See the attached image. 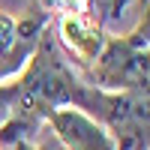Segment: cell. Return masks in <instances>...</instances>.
I'll use <instances>...</instances> for the list:
<instances>
[{"label":"cell","instance_id":"obj_10","mask_svg":"<svg viewBox=\"0 0 150 150\" xmlns=\"http://www.w3.org/2000/svg\"><path fill=\"white\" fill-rule=\"evenodd\" d=\"M129 3H132V0H111V3H108V12H105V21H117L123 12H126Z\"/></svg>","mask_w":150,"mask_h":150},{"label":"cell","instance_id":"obj_5","mask_svg":"<svg viewBox=\"0 0 150 150\" xmlns=\"http://www.w3.org/2000/svg\"><path fill=\"white\" fill-rule=\"evenodd\" d=\"M45 27H48L45 9H39L36 15L24 18V21H15L12 15L0 12V81L24 69V63L30 60Z\"/></svg>","mask_w":150,"mask_h":150},{"label":"cell","instance_id":"obj_2","mask_svg":"<svg viewBox=\"0 0 150 150\" xmlns=\"http://www.w3.org/2000/svg\"><path fill=\"white\" fill-rule=\"evenodd\" d=\"M150 21L147 12L138 21V27L126 36H114L105 39L102 51H99L90 63L84 66L87 84L99 87V90H147L150 81Z\"/></svg>","mask_w":150,"mask_h":150},{"label":"cell","instance_id":"obj_1","mask_svg":"<svg viewBox=\"0 0 150 150\" xmlns=\"http://www.w3.org/2000/svg\"><path fill=\"white\" fill-rule=\"evenodd\" d=\"M87 81L81 78L78 66L60 51L57 39L48 36V30L39 36L30 60L24 63V75L18 81V105L33 108L36 114H45L48 108H78L84 96Z\"/></svg>","mask_w":150,"mask_h":150},{"label":"cell","instance_id":"obj_7","mask_svg":"<svg viewBox=\"0 0 150 150\" xmlns=\"http://www.w3.org/2000/svg\"><path fill=\"white\" fill-rule=\"evenodd\" d=\"M90 6H93V0H42L45 12H63V15H69V12L90 15Z\"/></svg>","mask_w":150,"mask_h":150},{"label":"cell","instance_id":"obj_11","mask_svg":"<svg viewBox=\"0 0 150 150\" xmlns=\"http://www.w3.org/2000/svg\"><path fill=\"white\" fill-rule=\"evenodd\" d=\"M138 3H141V9H144V12H147V0H138Z\"/></svg>","mask_w":150,"mask_h":150},{"label":"cell","instance_id":"obj_6","mask_svg":"<svg viewBox=\"0 0 150 150\" xmlns=\"http://www.w3.org/2000/svg\"><path fill=\"white\" fill-rule=\"evenodd\" d=\"M57 36H60V42L66 45V51H69V57L75 60L78 69H84L99 51H102V45H105L102 24H93L90 15H78V12L60 15Z\"/></svg>","mask_w":150,"mask_h":150},{"label":"cell","instance_id":"obj_9","mask_svg":"<svg viewBox=\"0 0 150 150\" xmlns=\"http://www.w3.org/2000/svg\"><path fill=\"white\" fill-rule=\"evenodd\" d=\"M9 150H66V147L48 132V138H42V141H18V144H12Z\"/></svg>","mask_w":150,"mask_h":150},{"label":"cell","instance_id":"obj_8","mask_svg":"<svg viewBox=\"0 0 150 150\" xmlns=\"http://www.w3.org/2000/svg\"><path fill=\"white\" fill-rule=\"evenodd\" d=\"M18 105V84H0V123Z\"/></svg>","mask_w":150,"mask_h":150},{"label":"cell","instance_id":"obj_3","mask_svg":"<svg viewBox=\"0 0 150 150\" xmlns=\"http://www.w3.org/2000/svg\"><path fill=\"white\" fill-rule=\"evenodd\" d=\"M78 108L108 129L117 150H150L147 90H99L87 84Z\"/></svg>","mask_w":150,"mask_h":150},{"label":"cell","instance_id":"obj_4","mask_svg":"<svg viewBox=\"0 0 150 150\" xmlns=\"http://www.w3.org/2000/svg\"><path fill=\"white\" fill-rule=\"evenodd\" d=\"M42 117L51 126V135L66 150H117V144L108 135V129L96 117H90L87 111L75 108V105L48 108Z\"/></svg>","mask_w":150,"mask_h":150}]
</instances>
